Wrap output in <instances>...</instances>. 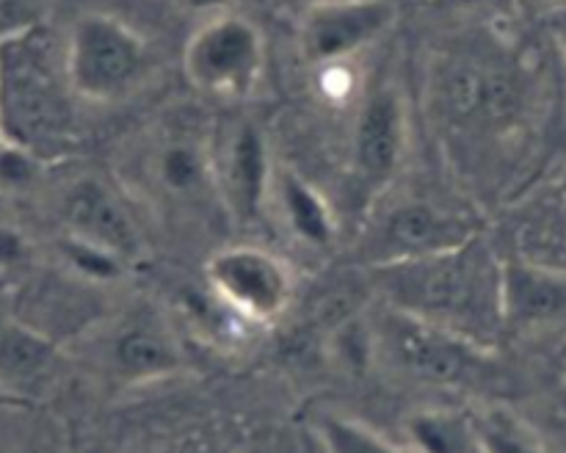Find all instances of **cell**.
Wrapping results in <instances>:
<instances>
[{
  "label": "cell",
  "mask_w": 566,
  "mask_h": 453,
  "mask_svg": "<svg viewBox=\"0 0 566 453\" xmlns=\"http://www.w3.org/2000/svg\"><path fill=\"white\" fill-rule=\"evenodd\" d=\"M407 149V108L392 86L368 94L354 125V177L365 197H381Z\"/></svg>",
  "instance_id": "5bb4252c"
},
{
  "label": "cell",
  "mask_w": 566,
  "mask_h": 453,
  "mask_svg": "<svg viewBox=\"0 0 566 453\" xmlns=\"http://www.w3.org/2000/svg\"><path fill=\"white\" fill-rule=\"evenodd\" d=\"M25 407H31V401H28V398H20V396H14V392L0 390V409H25Z\"/></svg>",
  "instance_id": "cb8c5ba5"
},
{
  "label": "cell",
  "mask_w": 566,
  "mask_h": 453,
  "mask_svg": "<svg viewBox=\"0 0 566 453\" xmlns=\"http://www.w3.org/2000/svg\"><path fill=\"white\" fill-rule=\"evenodd\" d=\"M182 72L199 94L247 99L265 72V39L249 17L216 11L199 22L182 50Z\"/></svg>",
  "instance_id": "52a82bcc"
},
{
  "label": "cell",
  "mask_w": 566,
  "mask_h": 453,
  "mask_svg": "<svg viewBox=\"0 0 566 453\" xmlns=\"http://www.w3.org/2000/svg\"><path fill=\"white\" fill-rule=\"evenodd\" d=\"M271 193H276L282 219H285L287 230L296 235V241L313 249H326L335 243L337 219L332 213V204L313 182L304 180L298 171L282 169L274 175Z\"/></svg>",
  "instance_id": "e0dca14e"
},
{
  "label": "cell",
  "mask_w": 566,
  "mask_h": 453,
  "mask_svg": "<svg viewBox=\"0 0 566 453\" xmlns=\"http://www.w3.org/2000/svg\"><path fill=\"white\" fill-rule=\"evenodd\" d=\"M205 285L227 309L252 326L280 320L296 298L291 263L254 243L216 249L205 263Z\"/></svg>",
  "instance_id": "9c48e42d"
},
{
  "label": "cell",
  "mask_w": 566,
  "mask_h": 453,
  "mask_svg": "<svg viewBox=\"0 0 566 453\" xmlns=\"http://www.w3.org/2000/svg\"><path fill=\"white\" fill-rule=\"evenodd\" d=\"M387 307L497 348L503 329V260L484 235L415 263L370 271Z\"/></svg>",
  "instance_id": "6da1fadb"
},
{
  "label": "cell",
  "mask_w": 566,
  "mask_h": 453,
  "mask_svg": "<svg viewBox=\"0 0 566 453\" xmlns=\"http://www.w3.org/2000/svg\"><path fill=\"white\" fill-rule=\"evenodd\" d=\"M407 440L412 453H479L470 412L423 409L407 420Z\"/></svg>",
  "instance_id": "d6986e66"
},
{
  "label": "cell",
  "mask_w": 566,
  "mask_h": 453,
  "mask_svg": "<svg viewBox=\"0 0 566 453\" xmlns=\"http://www.w3.org/2000/svg\"><path fill=\"white\" fill-rule=\"evenodd\" d=\"M213 136L199 122L171 116L144 138L122 186L160 215L221 213L227 219L216 180Z\"/></svg>",
  "instance_id": "277c9868"
},
{
  "label": "cell",
  "mask_w": 566,
  "mask_h": 453,
  "mask_svg": "<svg viewBox=\"0 0 566 453\" xmlns=\"http://www.w3.org/2000/svg\"><path fill=\"white\" fill-rule=\"evenodd\" d=\"M547 25H551V33H553V39H556L558 50H562V59L566 64V6H558V9H553Z\"/></svg>",
  "instance_id": "603a6c76"
},
{
  "label": "cell",
  "mask_w": 566,
  "mask_h": 453,
  "mask_svg": "<svg viewBox=\"0 0 566 453\" xmlns=\"http://www.w3.org/2000/svg\"><path fill=\"white\" fill-rule=\"evenodd\" d=\"M44 3L48 0H0V39L44 22Z\"/></svg>",
  "instance_id": "44dd1931"
},
{
  "label": "cell",
  "mask_w": 566,
  "mask_h": 453,
  "mask_svg": "<svg viewBox=\"0 0 566 453\" xmlns=\"http://www.w3.org/2000/svg\"><path fill=\"white\" fill-rule=\"evenodd\" d=\"M216 180H219L221 208L232 224H254L263 215L274 188L265 133L254 122L241 119L227 133L213 136Z\"/></svg>",
  "instance_id": "4fadbf2b"
},
{
  "label": "cell",
  "mask_w": 566,
  "mask_h": 453,
  "mask_svg": "<svg viewBox=\"0 0 566 453\" xmlns=\"http://www.w3.org/2000/svg\"><path fill=\"white\" fill-rule=\"evenodd\" d=\"M398 20L396 0H324L298 20V50L310 66L348 64Z\"/></svg>",
  "instance_id": "7c38bea8"
},
{
  "label": "cell",
  "mask_w": 566,
  "mask_h": 453,
  "mask_svg": "<svg viewBox=\"0 0 566 453\" xmlns=\"http://www.w3.org/2000/svg\"><path fill=\"white\" fill-rule=\"evenodd\" d=\"M370 348L401 379L448 392H484L495 387V348L385 307L374 320Z\"/></svg>",
  "instance_id": "5b68a950"
},
{
  "label": "cell",
  "mask_w": 566,
  "mask_h": 453,
  "mask_svg": "<svg viewBox=\"0 0 566 453\" xmlns=\"http://www.w3.org/2000/svg\"><path fill=\"white\" fill-rule=\"evenodd\" d=\"M562 362H564V370H566V346H564V354H562Z\"/></svg>",
  "instance_id": "4316f807"
},
{
  "label": "cell",
  "mask_w": 566,
  "mask_h": 453,
  "mask_svg": "<svg viewBox=\"0 0 566 453\" xmlns=\"http://www.w3.org/2000/svg\"><path fill=\"white\" fill-rule=\"evenodd\" d=\"M66 72L81 103L111 105L130 97L149 72V44L114 14H83L64 39Z\"/></svg>",
  "instance_id": "8992f818"
},
{
  "label": "cell",
  "mask_w": 566,
  "mask_h": 453,
  "mask_svg": "<svg viewBox=\"0 0 566 453\" xmlns=\"http://www.w3.org/2000/svg\"><path fill=\"white\" fill-rule=\"evenodd\" d=\"M315 434H318L324 453H412L409 447H401L381 436L363 420L346 418L340 412L318 414Z\"/></svg>",
  "instance_id": "ffe728a7"
},
{
  "label": "cell",
  "mask_w": 566,
  "mask_h": 453,
  "mask_svg": "<svg viewBox=\"0 0 566 453\" xmlns=\"http://www.w3.org/2000/svg\"><path fill=\"white\" fill-rule=\"evenodd\" d=\"M77 103L64 42L44 22L0 39V136L42 164L81 144Z\"/></svg>",
  "instance_id": "3957f363"
},
{
  "label": "cell",
  "mask_w": 566,
  "mask_h": 453,
  "mask_svg": "<svg viewBox=\"0 0 566 453\" xmlns=\"http://www.w3.org/2000/svg\"><path fill=\"white\" fill-rule=\"evenodd\" d=\"M92 337L99 370L119 387L169 379L186 368V348L177 329L155 307H130L105 318Z\"/></svg>",
  "instance_id": "ba28073f"
},
{
  "label": "cell",
  "mask_w": 566,
  "mask_h": 453,
  "mask_svg": "<svg viewBox=\"0 0 566 453\" xmlns=\"http://www.w3.org/2000/svg\"><path fill=\"white\" fill-rule=\"evenodd\" d=\"M479 235H484L481 224L468 213L426 199H407L374 215L370 230L363 235V257L370 271L387 268L451 252Z\"/></svg>",
  "instance_id": "30bf717a"
},
{
  "label": "cell",
  "mask_w": 566,
  "mask_h": 453,
  "mask_svg": "<svg viewBox=\"0 0 566 453\" xmlns=\"http://www.w3.org/2000/svg\"><path fill=\"white\" fill-rule=\"evenodd\" d=\"M28 243L25 238L17 230H11L9 224H0V268H9L17 265L20 260H25Z\"/></svg>",
  "instance_id": "7402d4cb"
},
{
  "label": "cell",
  "mask_w": 566,
  "mask_h": 453,
  "mask_svg": "<svg viewBox=\"0 0 566 453\" xmlns=\"http://www.w3.org/2000/svg\"><path fill=\"white\" fill-rule=\"evenodd\" d=\"M566 326V271L503 260V329L534 335Z\"/></svg>",
  "instance_id": "9a60e30c"
},
{
  "label": "cell",
  "mask_w": 566,
  "mask_h": 453,
  "mask_svg": "<svg viewBox=\"0 0 566 453\" xmlns=\"http://www.w3.org/2000/svg\"><path fill=\"white\" fill-rule=\"evenodd\" d=\"M55 357H59L55 343L33 331L28 324H22L9 304L0 307V384L6 390L28 398L31 387L48 379Z\"/></svg>",
  "instance_id": "2e32d148"
},
{
  "label": "cell",
  "mask_w": 566,
  "mask_h": 453,
  "mask_svg": "<svg viewBox=\"0 0 566 453\" xmlns=\"http://www.w3.org/2000/svg\"><path fill=\"white\" fill-rule=\"evenodd\" d=\"M186 3L197 11H210V14L224 11V0H186Z\"/></svg>",
  "instance_id": "d4e9b609"
},
{
  "label": "cell",
  "mask_w": 566,
  "mask_h": 453,
  "mask_svg": "<svg viewBox=\"0 0 566 453\" xmlns=\"http://www.w3.org/2000/svg\"><path fill=\"white\" fill-rule=\"evenodd\" d=\"M0 199H3V193H0ZM0 224H3V221H0Z\"/></svg>",
  "instance_id": "83f0119b"
},
{
  "label": "cell",
  "mask_w": 566,
  "mask_h": 453,
  "mask_svg": "<svg viewBox=\"0 0 566 453\" xmlns=\"http://www.w3.org/2000/svg\"><path fill=\"white\" fill-rule=\"evenodd\" d=\"M479 453H553L545 436L525 418L501 403H481L470 409Z\"/></svg>",
  "instance_id": "ac0fdd59"
},
{
  "label": "cell",
  "mask_w": 566,
  "mask_h": 453,
  "mask_svg": "<svg viewBox=\"0 0 566 453\" xmlns=\"http://www.w3.org/2000/svg\"><path fill=\"white\" fill-rule=\"evenodd\" d=\"M130 193L103 175H77L61 188L59 221L64 238L136 263L144 252L142 227L133 213Z\"/></svg>",
  "instance_id": "8fae6325"
},
{
  "label": "cell",
  "mask_w": 566,
  "mask_h": 453,
  "mask_svg": "<svg viewBox=\"0 0 566 453\" xmlns=\"http://www.w3.org/2000/svg\"><path fill=\"white\" fill-rule=\"evenodd\" d=\"M304 3V9H307V6H315V3H324V0H302Z\"/></svg>",
  "instance_id": "484cf974"
},
{
  "label": "cell",
  "mask_w": 566,
  "mask_h": 453,
  "mask_svg": "<svg viewBox=\"0 0 566 453\" xmlns=\"http://www.w3.org/2000/svg\"><path fill=\"white\" fill-rule=\"evenodd\" d=\"M534 103V72L501 39H468L434 55L429 108L451 141L484 144L520 130Z\"/></svg>",
  "instance_id": "7a4b0ae2"
}]
</instances>
